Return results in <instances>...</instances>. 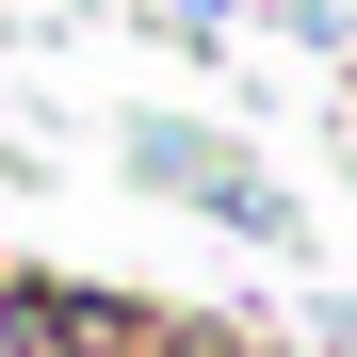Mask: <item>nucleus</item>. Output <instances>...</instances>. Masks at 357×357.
<instances>
[{"mask_svg":"<svg viewBox=\"0 0 357 357\" xmlns=\"http://www.w3.org/2000/svg\"><path fill=\"white\" fill-rule=\"evenodd\" d=\"M130 178L195 195L211 227H244V244H276V227H292V195H276L260 162H227V130H195V114H146V130H130Z\"/></svg>","mask_w":357,"mask_h":357,"instance_id":"obj_1","label":"nucleus"},{"mask_svg":"<svg viewBox=\"0 0 357 357\" xmlns=\"http://www.w3.org/2000/svg\"><path fill=\"white\" fill-rule=\"evenodd\" d=\"M146 33L162 49H227V0H146Z\"/></svg>","mask_w":357,"mask_h":357,"instance_id":"obj_2","label":"nucleus"},{"mask_svg":"<svg viewBox=\"0 0 357 357\" xmlns=\"http://www.w3.org/2000/svg\"><path fill=\"white\" fill-rule=\"evenodd\" d=\"M276 17H292V33H325V17H341V0H276Z\"/></svg>","mask_w":357,"mask_h":357,"instance_id":"obj_3","label":"nucleus"},{"mask_svg":"<svg viewBox=\"0 0 357 357\" xmlns=\"http://www.w3.org/2000/svg\"><path fill=\"white\" fill-rule=\"evenodd\" d=\"M130 357H162V341H130Z\"/></svg>","mask_w":357,"mask_h":357,"instance_id":"obj_4","label":"nucleus"}]
</instances>
